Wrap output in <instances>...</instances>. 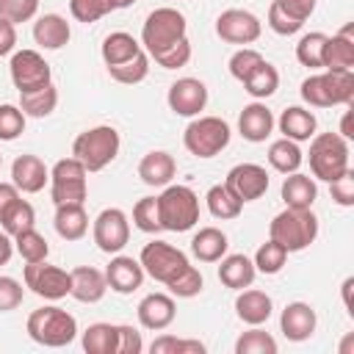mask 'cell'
<instances>
[{
    "instance_id": "cell-1",
    "label": "cell",
    "mask_w": 354,
    "mask_h": 354,
    "mask_svg": "<svg viewBox=\"0 0 354 354\" xmlns=\"http://www.w3.org/2000/svg\"><path fill=\"white\" fill-rule=\"evenodd\" d=\"M301 100L310 108H332L351 105L354 100V72L351 69H326L301 80Z\"/></svg>"
},
{
    "instance_id": "cell-2",
    "label": "cell",
    "mask_w": 354,
    "mask_h": 354,
    "mask_svg": "<svg viewBox=\"0 0 354 354\" xmlns=\"http://www.w3.org/2000/svg\"><path fill=\"white\" fill-rule=\"evenodd\" d=\"M268 238L277 241L288 254L307 249L318 238V218L313 207H285L268 224Z\"/></svg>"
},
{
    "instance_id": "cell-3",
    "label": "cell",
    "mask_w": 354,
    "mask_h": 354,
    "mask_svg": "<svg viewBox=\"0 0 354 354\" xmlns=\"http://www.w3.org/2000/svg\"><path fill=\"white\" fill-rule=\"evenodd\" d=\"M28 337L39 346H47V348H61V346H69L75 337H77V321L72 313H66L64 307H55V304H47V307H39L28 315Z\"/></svg>"
},
{
    "instance_id": "cell-4",
    "label": "cell",
    "mask_w": 354,
    "mask_h": 354,
    "mask_svg": "<svg viewBox=\"0 0 354 354\" xmlns=\"http://www.w3.org/2000/svg\"><path fill=\"white\" fill-rule=\"evenodd\" d=\"M119 147H122V141H119L116 127L97 124V127L83 130L72 141V158H77L86 166V171H102L108 163L116 160Z\"/></svg>"
},
{
    "instance_id": "cell-5",
    "label": "cell",
    "mask_w": 354,
    "mask_h": 354,
    "mask_svg": "<svg viewBox=\"0 0 354 354\" xmlns=\"http://www.w3.org/2000/svg\"><path fill=\"white\" fill-rule=\"evenodd\" d=\"M348 141L340 133H315L310 138V171L313 180L332 183L348 171Z\"/></svg>"
},
{
    "instance_id": "cell-6",
    "label": "cell",
    "mask_w": 354,
    "mask_h": 354,
    "mask_svg": "<svg viewBox=\"0 0 354 354\" xmlns=\"http://www.w3.org/2000/svg\"><path fill=\"white\" fill-rule=\"evenodd\" d=\"M160 227L169 232H188L199 221V196L188 185H163L158 196Z\"/></svg>"
},
{
    "instance_id": "cell-7",
    "label": "cell",
    "mask_w": 354,
    "mask_h": 354,
    "mask_svg": "<svg viewBox=\"0 0 354 354\" xmlns=\"http://www.w3.org/2000/svg\"><path fill=\"white\" fill-rule=\"evenodd\" d=\"M232 133L221 116H194L183 133V144L194 158H216L227 149Z\"/></svg>"
},
{
    "instance_id": "cell-8",
    "label": "cell",
    "mask_w": 354,
    "mask_h": 354,
    "mask_svg": "<svg viewBox=\"0 0 354 354\" xmlns=\"http://www.w3.org/2000/svg\"><path fill=\"white\" fill-rule=\"evenodd\" d=\"M185 28H188L185 17L177 8L160 6V8L149 11L141 25V47L147 50V55H155V53L166 50L169 44H174L177 39H183Z\"/></svg>"
},
{
    "instance_id": "cell-9",
    "label": "cell",
    "mask_w": 354,
    "mask_h": 354,
    "mask_svg": "<svg viewBox=\"0 0 354 354\" xmlns=\"http://www.w3.org/2000/svg\"><path fill=\"white\" fill-rule=\"evenodd\" d=\"M86 174L88 171L77 158H61L50 169V199H53V205L86 202V196H88Z\"/></svg>"
},
{
    "instance_id": "cell-10",
    "label": "cell",
    "mask_w": 354,
    "mask_h": 354,
    "mask_svg": "<svg viewBox=\"0 0 354 354\" xmlns=\"http://www.w3.org/2000/svg\"><path fill=\"white\" fill-rule=\"evenodd\" d=\"M138 263H141L147 277H152L155 282H163V285H169L180 271H185L191 266L185 252H180L177 246H171L166 241H149L141 249Z\"/></svg>"
},
{
    "instance_id": "cell-11",
    "label": "cell",
    "mask_w": 354,
    "mask_h": 354,
    "mask_svg": "<svg viewBox=\"0 0 354 354\" xmlns=\"http://www.w3.org/2000/svg\"><path fill=\"white\" fill-rule=\"evenodd\" d=\"M8 72H11V83L19 94H30V91H39L53 83V69L39 50H17L11 55Z\"/></svg>"
},
{
    "instance_id": "cell-12",
    "label": "cell",
    "mask_w": 354,
    "mask_h": 354,
    "mask_svg": "<svg viewBox=\"0 0 354 354\" xmlns=\"http://www.w3.org/2000/svg\"><path fill=\"white\" fill-rule=\"evenodd\" d=\"M22 279H25V288H30L39 299H47V301H58V299L69 296V288H72L69 271H64L58 266H50L47 260L25 263Z\"/></svg>"
},
{
    "instance_id": "cell-13",
    "label": "cell",
    "mask_w": 354,
    "mask_h": 354,
    "mask_svg": "<svg viewBox=\"0 0 354 354\" xmlns=\"http://www.w3.org/2000/svg\"><path fill=\"white\" fill-rule=\"evenodd\" d=\"M91 235L100 252L105 254H119L127 241H130V221L127 213L119 207H105L97 213L94 224H91Z\"/></svg>"
},
{
    "instance_id": "cell-14",
    "label": "cell",
    "mask_w": 354,
    "mask_h": 354,
    "mask_svg": "<svg viewBox=\"0 0 354 354\" xmlns=\"http://www.w3.org/2000/svg\"><path fill=\"white\" fill-rule=\"evenodd\" d=\"M216 33L221 41L227 44H241V47H249L260 39L263 33V22L246 11V8H227L218 14L216 19Z\"/></svg>"
},
{
    "instance_id": "cell-15",
    "label": "cell",
    "mask_w": 354,
    "mask_h": 354,
    "mask_svg": "<svg viewBox=\"0 0 354 354\" xmlns=\"http://www.w3.org/2000/svg\"><path fill=\"white\" fill-rule=\"evenodd\" d=\"M224 185L246 205V202L260 199L268 191V171L260 163H238L227 171Z\"/></svg>"
},
{
    "instance_id": "cell-16",
    "label": "cell",
    "mask_w": 354,
    "mask_h": 354,
    "mask_svg": "<svg viewBox=\"0 0 354 354\" xmlns=\"http://www.w3.org/2000/svg\"><path fill=\"white\" fill-rule=\"evenodd\" d=\"M166 102L177 116H191L194 119L207 105V86L202 80H196V77H177L169 86Z\"/></svg>"
},
{
    "instance_id": "cell-17",
    "label": "cell",
    "mask_w": 354,
    "mask_h": 354,
    "mask_svg": "<svg viewBox=\"0 0 354 354\" xmlns=\"http://www.w3.org/2000/svg\"><path fill=\"white\" fill-rule=\"evenodd\" d=\"M138 324L149 332H163L174 324V315H177V307H174V296L171 293H147L138 307Z\"/></svg>"
},
{
    "instance_id": "cell-18",
    "label": "cell",
    "mask_w": 354,
    "mask_h": 354,
    "mask_svg": "<svg viewBox=\"0 0 354 354\" xmlns=\"http://www.w3.org/2000/svg\"><path fill=\"white\" fill-rule=\"evenodd\" d=\"M318 326V315L307 301H290L285 304L282 315H279V329L290 343H304L315 335Z\"/></svg>"
},
{
    "instance_id": "cell-19",
    "label": "cell",
    "mask_w": 354,
    "mask_h": 354,
    "mask_svg": "<svg viewBox=\"0 0 354 354\" xmlns=\"http://www.w3.org/2000/svg\"><path fill=\"white\" fill-rule=\"evenodd\" d=\"M11 183L22 194H39L50 183V169L39 155H17L11 163Z\"/></svg>"
},
{
    "instance_id": "cell-20",
    "label": "cell",
    "mask_w": 354,
    "mask_h": 354,
    "mask_svg": "<svg viewBox=\"0 0 354 354\" xmlns=\"http://www.w3.org/2000/svg\"><path fill=\"white\" fill-rule=\"evenodd\" d=\"M144 277H147V274H144L141 263H138L136 257H127V254L111 257V263H108V268H105L108 288H111L113 293H122V296L138 290V288L144 285Z\"/></svg>"
},
{
    "instance_id": "cell-21",
    "label": "cell",
    "mask_w": 354,
    "mask_h": 354,
    "mask_svg": "<svg viewBox=\"0 0 354 354\" xmlns=\"http://www.w3.org/2000/svg\"><path fill=\"white\" fill-rule=\"evenodd\" d=\"M69 277H72L69 296L77 299L80 304H97L108 293V279H105V271H100V268L77 266L69 271Z\"/></svg>"
},
{
    "instance_id": "cell-22",
    "label": "cell",
    "mask_w": 354,
    "mask_h": 354,
    "mask_svg": "<svg viewBox=\"0 0 354 354\" xmlns=\"http://www.w3.org/2000/svg\"><path fill=\"white\" fill-rule=\"evenodd\" d=\"M274 124H277L274 113H271V111L266 108V102H260V100L243 105V111H241V116H238V133H241L246 141H252V144L266 141V138L271 136Z\"/></svg>"
},
{
    "instance_id": "cell-23",
    "label": "cell",
    "mask_w": 354,
    "mask_h": 354,
    "mask_svg": "<svg viewBox=\"0 0 354 354\" xmlns=\"http://www.w3.org/2000/svg\"><path fill=\"white\" fill-rule=\"evenodd\" d=\"M271 313H274V301H271L268 293L254 290L252 285L243 288V290H238V299H235V315H238L243 324H249V326H260V324H266V321L271 318Z\"/></svg>"
},
{
    "instance_id": "cell-24",
    "label": "cell",
    "mask_w": 354,
    "mask_h": 354,
    "mask_svg": "<svg viewBox=\"0 0 354 354\" xmlns=\"http://www.w3.org/2000/svg\"><path fill=\"white\" fill-rule=\"evenodd\" d=\"M174 174H177V163H174V158H171L169 152H163V149L147 152V155L141 158V163H138V177H141V183H144V185H152V188L169 185V183L174 180Z\"/></svg>"
},
{
    "instance_id": "cell-25",
    "label": "cell",
    "mask_w": 354,
    "mask_h": 354,
    "mask_svg": "<svg viewBox=\"0 0 354 354\" xmlns=\"http://www.w3.org/2000/svg\"><path fill=\"white\" fill-rule=\"evenodd\" d=\"M72 39V28L61 14H41L33 22V41L41 50H61L64 44H69Z\"/></svg>"
},
{
    "instance_id": "cell-26",
    "label": "cell",
    "mask_w": 354,
    "mask_h": 354,
    "mask_svg": "<svg viewBox=\"0 0 354 354\" xmlns=\"http://www.w3.org/2000/svg\"><path fill=\"white\" fill-rule=\"evenodd\" d=\"M277 124H279L282 138H290V141H296V144L310 141V138L315 136V127H318L315 113L307 111V108H301V105H290V108H285V111L279 113Z\"/></svg>"
},
{
    "instance_id": "cell-27",
    "label": "cell",
    "mask_w": 354,
    "mask_h": 354,
    "mask_svg": "<svg viewBox=\"0 0 354 354\" xmlns=\"http://www.w3.org/2000/svg\"><path fill=\"white\" fill-rule=\"evenodd\" d=\"M55 232L64 241H80L88 232V213L83 207V202H66V205H55V218H53Z\"/></svg>"
},
{
    "instance_id": "cell-28",
    "label": "cell",
    "mask_w": 354,
    "mask_h": 354,
    "mask_svg": "<svg viewBox=\"0 0 354 354\" xmlns=\"http://www.w3.org/2000/svg\"><path fill=\"white\" fill-rule=\"evenodd\" d=\"M282 202L285 207H313V202L318 199V185L310 174H301V171H290L285 180H282Z\"/></svg>"
},
{
    "instance_id": "cell-29",
    "label": "cell",
    "mask_w": 354,
    "mask_h": 354,
    "mask_svg": "<svg viewBox=\"0 0 354 354\" xmlns=\"http://www.w3.org/2000/svg\"><path fill=\"white\" fill-rule=\"evenodd\" d=\"M218 263H221L218 266V279H221V285H227L232 290L249 288L257 277V268L246 254H224Z\"/></svg>"
},
{
    "instance_id": "cell-30",
    "label": "cell",
    "mask_w": 354,
    "mask_h": 354,
    "mask_svg": "<svg viewBox=\"0 0 354 354\" xmlns=\"http://www.w3.org/2000/svg\"><path fill=\"white\" fill-rule=\"evenodd\" d=\"M141 53V41L124 30H113L102 39V47H100V55L105 61V66H119L130 58H136Z\"/></svg>"
},
{
    "instance_id": "cell-31",
    "label": "cell",
    "mask_w": 354,
    "mask_h": 354,
    "mask_svg": "<svg viewBox=\"0 0 354 354\" xmlns=\"http://www.w3.org/2000/svg\"><path fill=\"white\" fill-rule=\"evenodd\" d=\"M227 249H230V241L218 227H202L191 238V252L202 263H218L227 254Z\"/></svg>"
},
{
    "instance_id": "cell-32",
    "label": "cell",
    "mask_w": 354,
    "mask_h": 354,
    "mask_svg": "<svg viewBox=\"0 0 354 354\" xmlns=\"http://www.w3.org/2000/svg\"><path fill=\"white\" fill-rule=\"evenodd\" d=\"M354 66V39L351 28H343L335 36H326L324 44V69H351Z\"/></svg>"
},
{
    "instance_id": "cell-33",
    "label": "cell",
    "mask_w": 354,
    "mask_h": 354,
    "mask_svg": "<svg viewBox=\"0 0 354 354\" xmlns=\"http://www.w3.org/2000/svg\"><path fill=\"white\" fill-rule=\"evenodd\" d=\"M205 202H207V210L213 218H221V221H230V218H238L241 210H243V202L224 185H210L207 194H205Z\"/></svg>"
},
{
    "instance_id": "cell-34",
    "label": "cell",
    "mask_w": 354,
    "mask_h": 354,
    "mask_svg": "<svg viewBox=\"0 0 354 354\" xmlns=\"http://www.w3.org/2000/svg\"><path fill=\"white\" fill-rule=\"evenodd\" d=\"M301 160H304V155H301V149H299L296 141H290V138L271 141V147H268V163H271L274 171H279V174L299 171Z\"/></svg>"
},
{
    "instance_id": "cell-35",
    "label": "cell",
    "mask_w": 354,
    "mask_h": 354,
    "mask_svg": "<svg viewBox=\"0 0 354 354\" xmlns=\"http://www.w3.org/2000/svg\"><path fill=\"white\" fill-rule=\"evenodd\" d=\"M86 354H116V324H88V329L80 337Z\"/></svg>"
},
{
    "instance_id": "cell-36",
    "label": "cell",
    "mask_w": 354,
    "mask_h": 354,
    "mask_svg": "<svg viewBox=\"0 0 354 354\" xmlns=\"http://www.w3.org/2000/svg\"><path fill=\"white\" fill-rule=\"evenodd\" d=\"M0 227H3V232H8L11 238L14 235H19L22 230H30V227H36V210H33V205L28 202V199H14L8 207H6V213L0 216Z\"/></svg>"
},
{
    "instance_id": "cell-37",
    "label": "cell",
    "mask_w": 354,
    "mask_h": 354,
    "mask_svg": "<svg viewBox=\"0 0 354 354\" xmlns=\"http://www.w3.org/2000/svg\"><path fill=\"white\" fill-rule=\"evenodd\" d=\"M243 88H246V94L254 97V100L271 97V94L279 88V72H277V66L268 64V61H263V64L243 80Z\"/></svg>"
},
{
    "instance_id": "cell-38",
    "label": "cell",
    "mask_w": 354,
    "mask_h": 354,
    "mask_svg": "<svg viewBox=\"0 0 354 354\" xmlns=\"http://www.w3.org/2000/svg\"><path fill=\"white\" fill-rule=\"evenodd\" d=\"M58 105V88L50 83L39 91H30V94H19V108L25 116H33V119H44L55 111Z\"/></svg>"
},
{
    "instance_id": "cell-39",
    "label": "cell",
    "mask_w": 354,
    "mask_h": 354,
    "mask_svg": "<svg viewBox=\"0 0 354 354\" xmlns=\"http://www.w3.org/2000/svg\"><path fill=\"white\" fill-rule=\"evenodd\" d=\"M14 252L25 263H39V260H47L50 243H47V238L36 227H30V230H22L19 235H14Z\"/></svg>"
},
{
    "instance_id": "cell-40",
    "label": "cell",
    "mask_w": 354,
    "mask_h": 354,
    "mask_svg": "<svg viewBox=\"0 0 354 354\" xmlns=\"http://www.w3.org/2000/svg\"><path fill=\"white\" fill-rule=\"evenodd\" d=\"M324 44H326V33H321V30L304 33L296 44V61L307 69H321L324 66Z\"/></svg>"
},
{
    "instance_id": "cell-41",
    "label": "cell",
    "mask_w": 354,
    "mask_h": 354,
    "mask_svg": "<svg viewBox=\"0 0 354 354\" xmlns=\"http://www.w3.org/2000/svg\"><path fill=\"white\" fill-rule=\"evenodd\" d=\"M108 75L122 86H136L149 75V55L141 50L136 58H130V61H124L119 66H108Z\"/></svg>"
},
{
    "instance_id": "cell-42",
    "label": "cell",
    "mask_w": 354,
    "mask_h": 354,
    "mask_svg": "<svg viewBox=\"0 0 354 354\" xmlns=\"http://www.w3.org/2000/svg\"><path fill=\"white\" fill-rule=\"evenodd\" d=\"M254 268L260 271V274H279L282 268H285V263H288V252L277 243V241H266L257 252H254Z\"/></svg>"
},
{
    "instance_id": "cell-43",
    "label": "cell",
    "mask_w": 354,
    "mask_h": 354,
    "mask_svg": "<svg viewBox=\"0 0 354 354\" xmlns=\"http://www.w3.org/2000/svg\"><path fill=\"white\" fill-rule=\"evenodd\" d=\"M235 354H277V340L266 329L254 326L235 340Z\"/></svg>"
},
{
    "instance_id": "cell-44",
    "label": "cell",
    "mask_w": 354,
    "mask_h": 354,
    "mask_svg": "<svg viewBox=\"0 0 354 354\" xmlns=\"http://www.w3.org/2000/svg\"><path fill=\"white\" fill-rule=\"evenodd\" d=\"M152 354H205V343L202 340H191V337H174V335H160L149 343Z\"/></svg>"
},
{
    "instance_id": "cell-45",
    "label": "cell",
    "mask_w": 354,
    "mask_h": 354,
    "mask_svg": "<svg viewBox=\"0 0 354 354\" xmlns=\"http://www.w3.org/2000/svg\"><path fill=\"white\" fill-rule=\"evenodd\" d=\"M169 293L171 296H177V299H194V296H199L202 293V288H205V279H202V271L196 268V266H188L185 271H180L169 285Z\"/></svg>"
},
{
    "instance_id": "cell-46",
    "label": "cell",
    "mask_w": 354,
    "mask_h": 354,
    "mask_svg": "<svg viewBox=\"0 0 354 354\" xmlns=\"http://www.w3.org/2000/svg\"><path fill=\"white\" fill-rule=\"evenodd\" d=\"M111 11H116V0H69V14L86 25L102 19Z\"/></svg>"
},
{
    "instance_id": "cell-47",
    "label": "cell",
    "mask_w": 354,
    "mask_h": 354,
    "mask_svg": "<svg viewBox=\"0 0 354 354\" xmlns=\"http://www.w3.org/2000/svg\"><path fill=\"white\" fill-rule=\"evenodd\" d=\"M133 224L141 230V232H160V216H158V196H144L136 202L133 207Z\"/></svg>"
},
{
    "instance_id": "cell-48",
    "label": "cell",
    "mask_w": 354,
    "mask_h": 354,
    "mask_svg": "<svg viewBox=\"0 0 354 354\" xmlns=\"http://www.w3.org/2000/svg\"><path fill=\"white\" fill-rule=\"evenodd\" d=\"M25 113L19 105H11V102H3L0 105V141H14L25 133Z\"/></svg>"
},
{
    "instance_id": "cell-49",
    "label": "cell",
    "mask_w": 354,
    "mask_h": 354,
    "mask_svg": "<svg viewBox=\"0 0 354 354\" xmlns=\"http://www.w3.org/2000/svg\"><path fill=\"white\" fill-rule=\"evenodd\" d=\"M191 41H188V36H183V39H177L174 44H169L166 50H160V53H155V55H149V58H155V64H160L163 69H180V66H185L188 61H191Z\"/></svg>"
},
{
    "instance_id": "cell-50",
    "label": "cell",
    "mask_w": 354,
    "mask_h": 354,
    "mask_svg": "<svg viewBox=\"0 0 354 354\" xmlns=\"http://www.w3.org/2000/svg\"><path fill=\"white\" fill-rule=\"evenodd\" d=\"M263 61H266V58H263L254 47H241V50H235L232 58H230V75H232L235 80L243 83V80H246Z\"/></svg>"
},
{
    "instance_id": "cell-51",
    "label": "cell",
    "mask_w": 354,
    "mask_h": 354,
    "mask_svg": "<svg viewBox=\"0 0 354 354\" xmlns=\"http://www.w3.org/2000/svg\"><path fill=\"white\" fill-rule=\"evenodd\" d=\"M39 11V0H0V19H8L14 25L30 22Z\"/></svg>"
},
{
    "instance_id": "cell-52",
    "label": "cell",
    "mask_w": 354,
    "mask_h": 354,
    "mask_svg": "<svg viewBox=\"0 0 354 354\" xmlns=\"http://www.w3.org/2000/svg\"><path fill=\"white\" fill-rule=\"evenodd\" d=\"M25 299V288L19 279L14 277H0V313H11L22 304Z\"/></svg>"
},
{
    "instance_id": "cell-53",
    "label": "cell",
    "mask_w": 354,
    "mask_h": 354,
    "mask_svg": "<svg viewBox=\"0 0 354 354\" xmlns=\"http://www.w3.org/2000/svg\"><path fill=\"white\" fill-rule=\"evenodd\" d=\"M144 340L141 332L130 324H116V354H141Z\"/></svg>"
},
{
    "instance_id": "cell-54",
    "label": "cell",
    "mask_w": 354,
    "mask_h": 354,
    "mask_svg": "<svg viewBox=\"0 0 354 354\" xmlns=\"http://www.w3.org/2000/svg\"><path fill=\"white\" fill-rule=\"evenodd\" d=\"M301 25H304V22L293 19V17L285 14L277 3H271V8H268V28H271L274 33H279V36H293V33L301 30Z\"/></svg>"
},
{
    "instance_id": "cell-55",
    "label": "cell",
    "mask_w": 354,
    "mask_h": 354,
    "mask_svg": "<svg viewBox=\"0 0 354 354\" xmlns=\"http://www.w3.org/2000/svg\"><path fill=\"white\" fill-rule=\"evenodd\" d=\"M329 194L340 207H351L354 205V171H343L337 180L329 183Z\"/></svg>"
},
{
    "instance_id": "cell-56",
    "label": "cell",
    "mask_w": 354,
    "mask_h": 354,
    "mask_svg": "<svg viewBox=\"0 0 354 354\" xmlns=\"http://www.w3.org/2000/svg\"><path fill=\"white\" fill-rule=\"evenodd\" d=\"M285 14H290L293 19H299V22H307L310 19V14L315 11V0H274Z\"/></svg>"
},
{
    "instance_id": "cell-57",
    "label": "cell",
    "mask_w": 354,
    "mask_h": 354,
    "mask_svg": "<svg viewBox=\"0 0 354 354\" xmlns=\"http://www.w3.org/2000/svg\"><path fill=\"white\" fill-rule=\"evenodd\" d=\"M17 47V25L8 19H0V58L14 53Z\"/></svg>"
},
{
    "instance_id": "cell-58",
    "label": "cell",
    "mask_w": 354,
    "mask_h": 354,
    "mask_svg": "<svg viewBox=\"0 0 354 354\" xmlns=\"http://www.w3.org/2000/svg\"><path fill=\"white\" fill-rule=\"evenodd\" d=\"M14 199H19V188H17L14 183H0V216L6 213V207H8Z\"/></svg>"
},
{
    "instance_id": "cell-59",
    "label": "cell",
    "mask_w": 354,
    "mask_h": 354,
    "mask_svg": "<svg viewBox=\"0 0 354 354\" xmlns=\"http://www.w3.org/2000/svg\"><path fill=\"white\" fill-rule=\"evenodd\" d=\"M11 254H14V241L8 232H0V266H6L11 260Z\"/></svg>"
},
{
    "instance_id": "cell-60",
    "label": "cell",
    "mask_w": 354,
    "mask_h": 354,
    "mask_svg": "<svg viewBox=\"0 0 354 354\" xmlns=\"http://www.w3.org/2000/svg\"><path fill=\"white\" fill-rule=\"evenodd\" d=\"M340 136L348 141V138H354V130H351V111H346L343 113V122H340Z\"/></svg>"
},
{
    "instance_id": "cell-61",
    "label": "cell",
    "mask_w": 354,
    "mask_h": 354,
    "mask_svg": "<svg viewBox=\"0 0 354 354\" xmlns=\"http://www.w3.org/2000/svg\"><path fill=\"white\" fill-rule=\"evenodd\" d=\"M351 288H354V277H346L343 279V304L348 313H351Z\"/></svg>"
},
{
    "instance_id": "cell-62",
    "label": "cell",
    "mask_w": 354,
    "mask_h": 354,
    "mask_svg": "<svg viewBox=\"0 0 354 354\" xmlns=\"http://www.w3.org/2000/svg\"><path fill=\"white\" fill-rule=\"evenodd\" d=\"M351 346H354V335H348V337L340 343V354H351Z\"/></svg>"
},
{
    "instance_id": "cell-63",
    "label": "cell",
    "mask_w": 354,
    "mask_h": 354,
    "mask_svg": "<svg viewBox=\"0 0 354 354\" xmlns=\"http://www.w3.org/2000/svg\"><path fill=\"white\" fill-rule=\"evenodd\" d=\"M136 0H116V8H130Z\"/></svg>"
},
{
    "instance_id": "cell-64",
    "label": "cell",
    "mask_w": 354,
    "mask_h": 354,
    "mask_svg": "<svg viewBox=\"0 0 354 354\" xmlns=\"http://www.w3.org/2000/svg\"><path fill=\"white\" fill-rule=\"evenodd\" d=\"M0 166H3V155H0Z\"/></svg>"
}]
</instances>
